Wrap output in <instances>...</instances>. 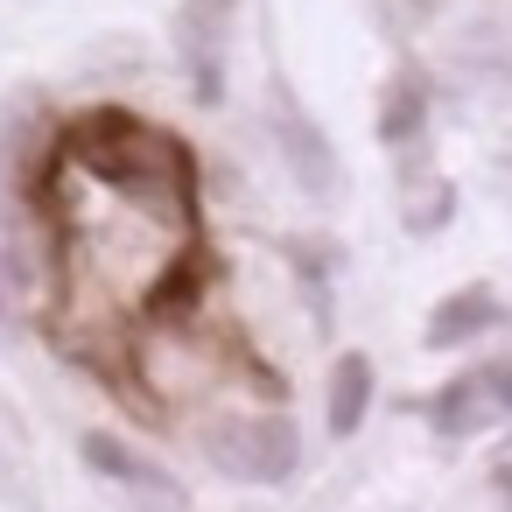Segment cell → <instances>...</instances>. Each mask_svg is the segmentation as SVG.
<instances>
[{
    "mask_svg": "<svg viewBox=\"0 0 512 512\" xmlns=\"http://www.w3.org/2000/svg\"><path fill=\"white\" fill-rule=\"evenodd\" d=\"M365 407H372V358H365V351H344V358L330 365V393H323L330 435H358V428H365Z\"/></svg>",
    "mask_w": 512,
    "mask_h": 512,
    "instance_id": "obj_9",
    "label": "cell"
},
{
    "mask_svg": "<svg viewBox=\"0 0 512 512\" xmlns=\"http://www.w3.org/2000/svg\"><path fill=\"white\" fill-rule=\"evenodd\" d=\"M78 456H85L99 477H113L120 491H148V498H162V505H176V498H183V491H176V477H169L162 463H148L141 449H127L120 435H99V428H92V435H78Z\"/></svg>",
    "mask_w": 512,
    "mask_h": 512,
    "instance_id": "obj_6",
    "label": "cell"
},
{
    "mask_svg": "<svg viewBox=\"0 0 512 512\" xmlns=\"http://www.w3.org/2000/svg\"><path fill=\"white\" fill-rule=\"evenodd\" d=\"M204 456L239 484H281L302 463V435L288 414H246V421H218L204 435Z\"/></svg>",
    "mask_w": 512,
    "mask_h": 512,
    "instance_id": "obj_3",
    "label": "cell"
},
{
    "mask_svg": "<svg viewBox=\"0 0 512 512\" xmlns=\"http://www.w3.org/2000/svg\"><path fill=\"white\" fill-rule=\"evenodd\" d=\"M225 29H232V0H190L176 36H183V71H190V92L204 106H218L225 92Z\"/></svg>",
    "mask_w": 512,
    "mask_h": 512,
    "instance_id": "obj_5",
    "label": "cell"
},
{
    "mask_svg": "<svg viewBox=\"0 0 512 512\" xmlns=\"http://www.w3.org/2000/svg\"><path fill=\"white\" fill-rule=\"evenodd\" d=\"M57 246H64V323L113 330L155 309L197 260V183L99 176L71 155L50 169Z\"/></svg>",
    "mask_w": 512,
    "mask_h": 512,
    "instance_id": "obj_1",
    "label": "cell"
},
{
    "mask_svg": "<svg viewBox=\"0 0 512 512\" xmlns=\"http://www.w3.org/2000/svg\"><path fill=\"white\" fill-rule=\"evenodd\" d=\"M57 155H71V162H85V169H99V176L197 183L190 148H183L176 134H162V127H148V120H134V113H85V120L57 141Z\"/></svg>",
    "mask_w": 512,
    "mask_h": 512,
    "instance_id": "obj_2",
    "label": "cell"
},
{
    "mask_svg": "<svg viewBox=\"0 0 512 512\" xmlns=\"http://www.w3.org/2000/svg\"><path fill=\"white\" fill-rule=\"evenodd\" d=\"M421 127H428V85L407 71V78H393L386 99H379V141H386V148H407Z\"/></svg>",
    "mask_w": 512,
    "mask_h": 512,
    "instance_id": "obj_10",
    "label": "cell"
},
{
    "mask_svg": "<svg viewBox=\"0 0 512 512\" xmlns=\"http://www.w3.org/2000/svg\"><path fill=\"white\" fill-rule=\"evenodd\" d=\"M498 323V295L477 281V288H456V295H442L435 302V316H428V351H456V344H470V337H484Z\"/></svg>",
    "mask_w": 512,
    "mask_h": 512,
    "instance_id": "obj_7",
    "label": "cell"
},
{
    "mask_svg": "<svg viewBox=\"0 0 512 512\" xmlns=\"http://www.w3.org/2000/svg\"><path fill=\"white\" fill-rule=\"evenodd\" d=\"M274 134H281V148H288V169L309 183V190H330L337 183V162H330V141L288 106V92H274Z\"/></svg>",
    "mask_w": 512,
    "mask_h": 512,
    "instance_id": "obj_8",
    "label": "cell"
},
{
    "mask_svg": "<svg viewBox=\"0 0 512 512\" xmlns=\"http://www.w3.org/2000/svg\"><path fill=\"white\" fill-rule=\"evenodd\" d=\"M442 218H449V190L435 183V190H421V197H414V211H407V225H414V232H435Z\"/></svg>",
    "mask_w": 512,
    "mask_h": 512,
    "instance_id": "obj_11",
    "label": "cell"
},
{
    "mask_svg": "<svg viewBox=\"0 0 512 512\" xmlns=\"http://www.w3.org/2000/svg\"><path fill=\"white\" fill-rule=\"evenodd\" d=\"M498 414H512V372H505V365H498V372H463V379H449V386L428 400V421H435V435H449V442L484 435Z\"/></svg>",
    "mask_w": 512,
    "mask_h": 512,
    "instance_id": "obj_4",
    "label": "cell"
},
{
    "mask_svg": "<svg viewBox=\"0 0 512 512\" xmlns=\"http://www.w3.org/2000/svg\"><path fill=\"white\" fill-rule=\"evenodd\" d=\"M0 316H8V288H0Z\"/></svg>",
    "mask_w": 512,
    "mask_h": 512,
    "instance_id": "obj_12",
    "label": "cell"
}]
</instances>
